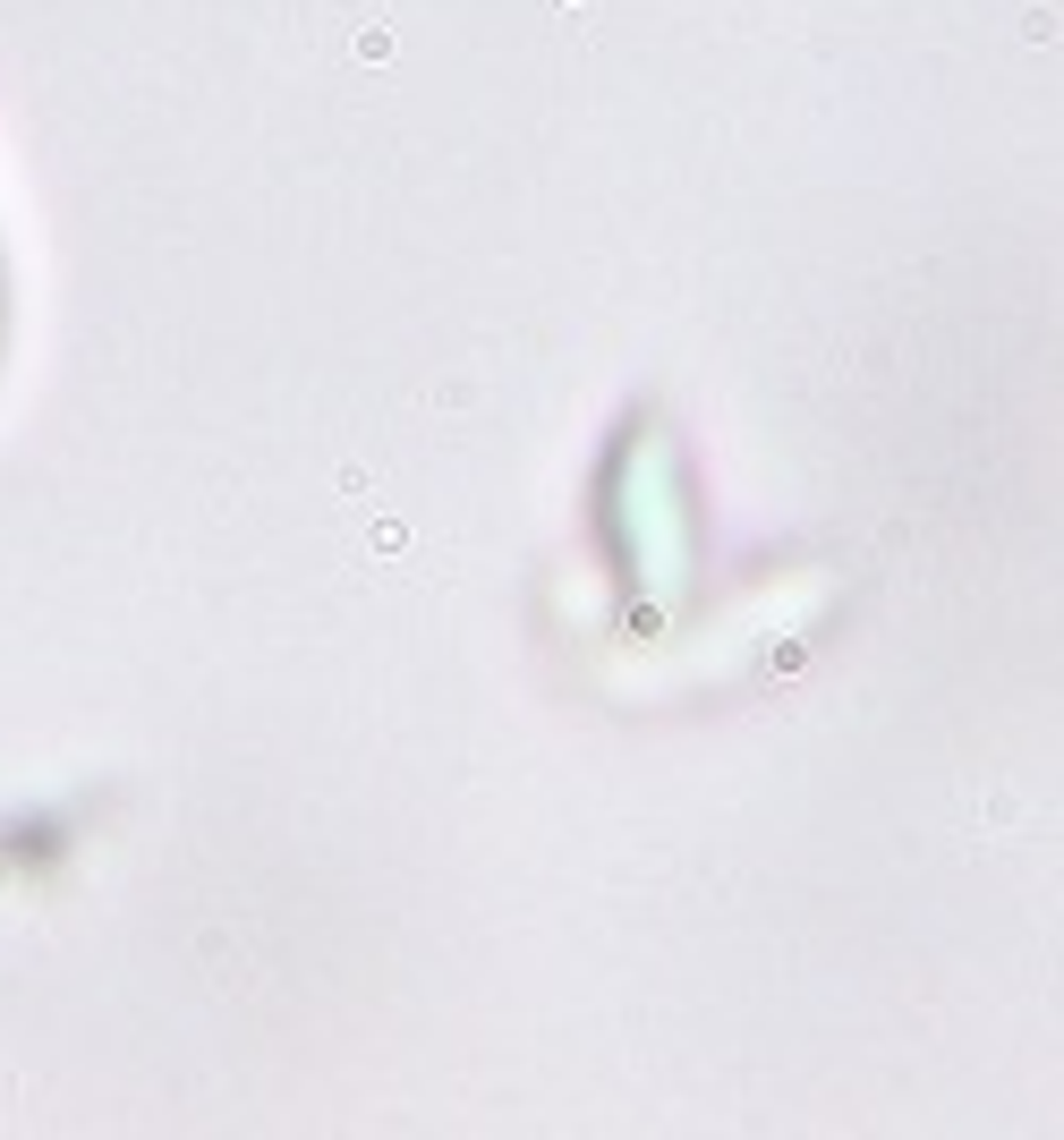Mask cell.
<instances>
[{"label":"cell","instance_id":"obj_1","mask_svg":"<svg viewBox=\"0 0 1064 1140\" xmlns=\"http://www.w3.org/2000/svg\"><path fill=\"white\" fill-rule=\"evenodd\" d=\"M0 341H9V273H0Z\"/></svg>","mask_w":1064,"mask_h":1140}]
</instances>
